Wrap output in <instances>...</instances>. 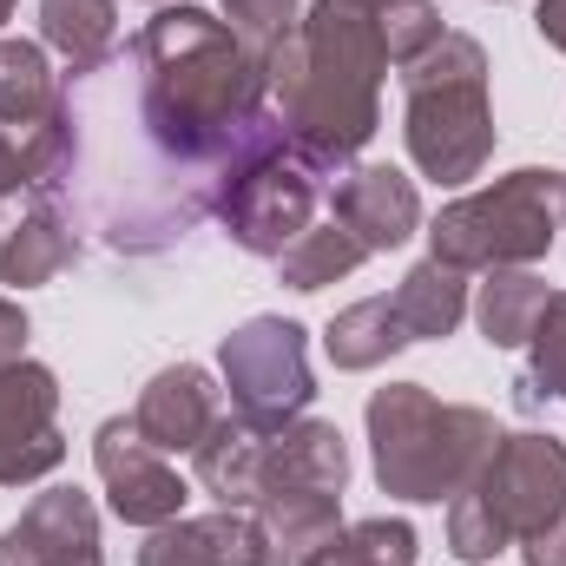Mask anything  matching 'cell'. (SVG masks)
I'll return each mask as SVG.
<instances>
[{"instance_id": "28", "label": "cell", "mask_w": 566, "mask_h": 566, "mask_svg": "<svg viewBox=\"0 0 566 566\" xmlns=\"http://www.w3.org/2000/svg\"><path fill=\"white\" fill-rule=\"evenodd\" d=\"M376 33L389 46V66H409V60H422L428 46L448 33V20H441L434 0H382L376 7Z\"/></svg>"}, {"instance_id": "35", "label": "cell", "mask_w": 566, "mask_h": 566, "mask_svg": "<svg viewBox=\"0 0 566 566\" xmlns=\"http://www.w3.org/2000/svg\"><path fill=\"white\" fill-rule=\"evenodd\" d=\"M13 7H20V0H0V27H7V20H13Z\"/></svg>"}, {"instance_id": "20", "label": "cell", "mask_w": 566, "mask_h": 566, "mask_svg": "<svg viewBox=\"0 0 566 566\" xmlns=\"http://www.w3.org/2000/svg\"><path fill=\"white\" fill-rule=\"evenodd\" d=\"M396 349H409V329H402V316H396L389 296H363V303L336 310L329 329H323V356H329L336 369H349V376L382 369Z\"/></svg>"}, {"instance_id": "33", "label": "cell", "mask_w": 566, "mask_h": 566, "mask_svg": "<svg viewBox=\"0 0 566 566\" xmlns=\"http://www.w3.org/2000/svg\"><path fill=\"white\" fill-rule=\"evenodd\" d=\"M13 191H27V171H20V139L0 126V205H7Z\"/></svg>"}, {"instance_id": "2", "label": "cell", "mask_w": 566, "mask_h": 566, "mask_svg": "<svg viewBox=\"0 0 566 566\" xmlns=\"http://www.w3.org/2000/svg\"><path fill=\"white\" fill-rule=\"evenodd\" d=\"M382 80L389 46L376 33V7L363 0H310L296 27L264 53V86L283 113V133L329 178H343L356 151L376 139Z\"/></svg>"}, {"instance_id": "13", "label": "cell", "mask_w": 566, "mask_h": 566, "mask_svg": "<svg viewBox=\"0 0 566 566\" xmlns=\"http://www.w3.org/2000/svg\"><path fill=\"white\" fill-rule=\"evenodd\" d=\"M218 416H224L218 382H211L198 363H171V369H158V376L139 389V409H133L139 434L158 448V454H191V448L218 428Z\"/></svg>"}, {"instance_id": "14", "label": "cell", "mask_w": 566, "mask_h": 566, "mask_svg": "<svg viewBox=\"0 0 566 566\" xmlns=\"http://www.w3.org/2000/svg\"><path fill=\"white\" fill-rule=\"evenodd\" d=\"M139 566H271V554H264V534L251 514L218 507V514H178V521L151 527Z\"/></svg>"}, {"instance_id": "9", "label": "cell", "mask_w": 566, "mask_h": 566, "mask_svg": "<svg viewBox=\"0 0 566 566\" xmlns=\"http://www.w3.org/2000/svg\"><path fill=\"white\" fill-rule=\"evenodd\" d=\"M93 468H99V481H106V507H113L126 527H145V534L165 527V521H178L185 501H191V488H185V474L171 468V454H158L139 434L133 416L99 422V434H93Z\"/></svg>"}, {"instance_id": "32", "label": "cell", "mask_w": 566, "mask_h": 566, "mask_svg": "<svg viewBox=\"0 0 566 566\" xmlns=\"http://www.w3.org/2000/svg\"><path fill=\"white\" fill-rule=\"evenodd\" d=\"M27 356V310L13 296H0V369Z\"/></svg>"}, {"instance_id": "22", "label": "cell", "mask_w": 566, "mask_h": 566, "mask_svg": "<svg viewBox=\"0 0 566 566\" xmlns=\"http://www.w3.org/2000/svg\"><path fill=\"white\" fill-rule=\"evenodd\" d=\"M547 296L554 290L534 271H488L481 296H474V323H481V336L494 349H527L534 329H541V316H547Z\"/></svg>"}, {"instance_id": "21", "label": "cell", "mask_w": 566, "mask_h": 566, "mask_svg": "<svg viewBox=\"0 0 566 566\" xmlns=\"http://www.w3.org/2000/svg\"><path fill=\"white\" fill-rule=\"evenodd\" d=\"M389 303H396L409 343H441V336H454L461 316H468V277H461L454 264H441V258H422L409 277L396 283Z\"/></svg>"}, {"instance_id": "6", "label": "cell", "mask_w": 566, "mask_h": 566, "mask_svg": "<svg viewBox=\"0 0 566 566\" xmlns=\"http://www.w3.org/2000/svg\"><path fill=\"white\" fill-rule=\"evenodd\" d=\"M329 171H316L296 145L283 139L271 145L231 191H224V205H218V224H224V238L238 244V251H251V258H271L277 264L283 251L316 224V211H323V198H329Z\"/></svg>"}, {"instance_id": "17", "label": "cell", "mask_w": 566, "mask_h": 566, "mask_svg": "<svg viewBox=\"0 0 566 566\" xmlns=\"http://www.w3.org/2000/svg\"><path fill=\"white\" fill-rule=\"evenodd\" d=\"M349 481V441L336 422H316V416H296V422L271 428V448H264V494L277 488H323V494H343Z\"/></svg>"}, {"instance_id": "26", "label": "cell", "mask_w": 566, "mask_h": 566, "mask_svg": "<svg viewBox=\"0 0 566 566\" xmlns=\"http://www.w3.org/2000/svg\"><path fill=\"white\" fill-rule=\"evenodd\" d=\"M303 566H416V527L409 521H389V514L356 521L336 541H323Z\"/></svg>"}, {"instance_id": "5", "label": "cell", "mask_w": 566, "mask_h": 566, "mask_svg": "<svg viewBox=\"0 0 566 566\" xmlns=\"http://www.w3.org/2000/svg\"><path fill=\"white\" fill-rule=\"evenodd\" d=\"M560 211H566V171L521 165V171L441 205L434 224H428V258L454 264L461 277L534 271L560 238Z\"/></svg>"}, {"instance_id": "23", "label": "cell", "mask_w": 566, "mask_h": 566, "mask_svg": "<svg viewBox=\"0 0 566 566\" xmlns=\"http://www.w3.org/2000/svg\"><path fill=\"white\" fill-rule=\"evenodd\" d=\"M60 99L66 93H60V73H53L46 46L40 40H0V126L7 133H27Z\"/></svg>"}, {"instance_id": "10", "label": "cell", "mask_w": 566, "mask_h": 566, "mask_svg": "<svg viewBox=\"0 0 566 566\" xmlns=\"http://www.w3.org/2000/svg\"><path fill=\"white\" fill-rule=\"evenodd\" d=\"M66 461L60 434V376L46 363L0 369V488H33Z\"/></svg>"}, {"instance_id": "15", "label": "cell", "mask_w": 566, "mask_h": 566, "mask_svg": "<svg viewBox=\"0 0 566 566\" xmlns=\"http://www.w3.org/2000/svg\"><path fill=\"white\" fill-rule=\"evenodd\" d=\"M264 448H271V428L231 409V416H218V428L191 448V474H198V488L218 507L251 514L264 501Z\"/></svg>"}, {"instance_id": "31", "label": "cell", "mask_w": 566, "mask_h": 566, "mask_svg": "<svg viewBox=\"0 0 566 566\" xmlns=\"http://www.w3.org/2000/svg\"><path fill=\"white\" fill-rule=\"evenodd\" d=\"M521 560L527 566H566V514L554 521V527H541V534L521 541Z\"/></svg>"}, {"instance_id": "4", "label": "cell", "mask_w": 566, "mask_h": 566, "mask_svg": "<svg viewBox=\"0 0 566 566\" xmlns=\"http://www.w3.org/2000/svg\"><path fill=\"white\" fill-rule=\"evenodd\" d=\"M402 145L409 165L434 185H468L488 171L501 126L488 99V46L474 33H441L422 60L402 66Z\"/></svg>"}, {"instance_id": "30", "label": "cell", "mask_w": 566, "mask_h": 566, "mask_svg": "<svg viewBox=\"0 0 566 566\" xmlns=\"http://www.w3.org/2000/svg\"><path fill=\"white\" fill-rule=\"evenodd\" d=\"M224 7V20H231V33L264 60L271 46H277L283 33L296 27V0H218Z\"/></svg>"}, {"instance_id": "25", "label": "cell", "mask_w": 566, "mask_h": 566, "mask_svg": "<svg viewBox=\"0 0 566 566\" xmlns=\"http://www.w3.org/2000/svg\"><path fill=\"white\" fill-rule=\"evenodd\" d=\"M73 165H80V126H73V106L60 99L40 126L20 133V171H27V191L33 198H66L73 185Z\"/></svg>"}, {"instance_id": "24", "label": "cell", "mask_w": 566, "mask_h": 566, "mask_svg": "<svg viewBox=\"0 0 566 566\" xmlns=\"http://www.w3.org/2000/svg\"><path fill=\"white\" fill-rule=\"evenodd\" d=\"M363 264H369V251H363L336 218H323V224H310V231H303V238L277 258V277L290 283V290H303V296H310V290H329V283L356 277Z\"/></svg>"}, {"instance_id": "27", "label": "cell", "mask_w": 566, "mask_h": 566, "mask_svg": "<svg viewBox=\"0 0 566 566\" xmlns=\"http://www.w3.org/2000/svg\"><path fill=\"white\" fill-rule=\"evenodd\" d=\"M521 402L541 409V402H566V290L547 296V316L527 343V369H521Z\"/></svg>"}, {"instance_id": "12", "label": "cell", "mask_w": 566, "mask_h": 566, "mask_svg": "<svg viewBox=\"0 0 566 566\" xmlns=\"http://www.w3.org/2000/svg\"><path fill=\"white\" fill-rule=\"evenodd\" d=\"M0 566H106L99 560V507L80 488H46L0 534Z\"/></svg>"}, {"instance_id": "29", "label": "cell", "mask_w": 566, "mask_h": 566, "mask_svg": "<svg viewBox=\"0 0 566 566\" xmlns=\"http://www.w3.org/2000/svg\"><path fill=\"white\" fill-rule=\"evenodd\" d=\"M514 541H507V527L488 514V501L474 494V488H461L454 501H448V554L461 566H488L494 554H507Z\"/></svg>"}, {"instance_id": "16", "label": "cell", "mask_w": 566, "mask_h": 566, "mask_svg": "<svg viewBox=\"0 0 566 566\" xmlns=\"http://www.w3.org/2000/svg\"><path fill=\"white\" fill-rule=\"evenodd\" d=\"M73 258H80V231L66 224L60 205L33 198L27 211H7V218H0V283H7V290L53 283Z\"/></svg>"}, {"instance_id": "19", "label": "cell", "mask_w": 566, "mask_h": 566, "mask_svg": "<svg viewBox=\"0 0 566 566\" xmlns=\"http://www.w3.org/2000/svg\"><path fill=\"white\" fill-rule=\"evenodd\" d=\"M40 46H53L73 80H86L119 53V7L113 0H40Z\"/></svg>"}, {"instance_id": "8", "label": "cell", "mask_w": 566, "mask_h": 566, "mask_svg": "<svg viewBox=\"0 0 566 566\" xmlns=\"http://www.w3.org/2000/svg\"><path fill=\"white\" fill-rule=\"evenodd\" d=\"M474 494L488 501V514L507 527V541L521 547L527 534L554 527L566 514V441L541 434V428H521V434H501L488 468L474 474Z\"/></svg>"}, {"instance_id": "34", "label": "cell", "mask_w": 566, "mask_h": 566, "mask_svg": "<svg viewBox=\"0 0 566 566\" xmlns=\"http://www.w3.org/2000/svg\"><path fill=\"white\" fill-rule=\"evenodd\" d=\"M534 27H541V40H547L554 53H566V0H541Z\"/></svg>"}, {"instance_id": "7", "label": "cell", "mask_w": 566, "mask_h": 566, "mask_svg": "<svg viewBox=\"0 0 566 566\" xmlns=\"http://www.w3.org/2000/svg\"><path fill=\"white\" fill-rule=\"evenodd\" d=\"M218 369H224L231 409L251 416V422H264V428L296 422L316 402L310 336L290 316H251V323H238L224 336V349H218Z\"/></svg>"}, {"instance_id": "11", "label": "cell", "mask_w": 566, "mask_h": 566, "mask_svg": "<svg viewBox=\"0 0 566 566\" xmlns=\"http://www.w3.org/2000/svg\"><path fill=\"white\" fill-rule=\"evenodd\" d=\"M329 218H336L369 258H382V251H402V244L422 231V191H416V178L396 171V165H349V171L329 185Z\"/></svg>"}, {"instance_id": "1", "label": "cell", "mask_w": 566, "mask_h": 566, "mask_svg": "<svg viewBox=\"0 0 566 566\" xmlns=\"http://www.w3.org/2000/svg\"><path fill=\"white\" fill-rule=\"evenodd\" d=\"M66 106L80 126L73 185L113 251H158L198 218H218L224 191L290 139L264 60L231 20L191 0L158 7L126 53L80 80V99L66 93Z\"/></svg>"}, {"instance_id": "36", "label": "cell", "mask_w": 566, "mask_h": 566, "mask_svg": "<svg viewBox=\"0 0 566 566\" xmlns=\"http://www.w3.org/2000/svg\"><path fill=\"white\" fill-rule=\"evenodd\" d=\"M363 7H382V0H363Z\"/></svg>"}, {"instance_id": "18", "label": "cell", "mask_w": 566, "mask_h": 566, "mask_svg": "<svg viewBox=\"0 0 566 566\" xmlns=\"http://www.w3.org/2000/svg\"><path fill=\"white\" fill-rule=\"evenodd\" d=\"M258 534H264V554L271 566H303L323 541L343 534V494H323V488H277L251 507Z\"/></svg>"}, {"instance_id": "3", "label": "cell", "mask_w": 566, "mask_h": 566, "mask_svg": "<svg viewBox=\"0 0 566 566\" xmlns=\"http://www.w3.org/2000/svg\"><path fill=\"white\" fill-rule=\"evenodd\" d=\"M376 488L416 507H441L488 468L501 422L474 402H434L422 382H389L363 409Z\"/></svg>"}]
</instances>
